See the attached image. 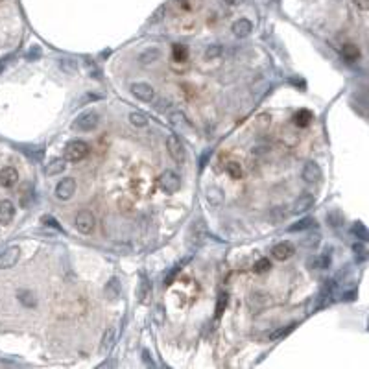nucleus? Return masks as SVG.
Returning <instances> with one entry per match:
<instances>
[{"label": "nucleus", "instance_id": "nucleus-20", "mask_svg": "<svg viewBox=\"0 0 369 369\" xmlns=\"http://www.w3.org/2000/svg\"><path fill=\"white\" fill-rule=\"evenodd\" d=\"M65 168H67V161H65V159H54L50 164H46V168H44V174H46V175H57V174H61Z\"/></svg>", "mask_w": 369, "mask_h": 369}, {"label": "nucleus", "instance_id": "nucleus-15", "mask_svg": "<svg viewBox=\"0 0 369 369\" xmlns=\"http://www.w3.org/2000/svg\"><path fill=\"white\" fill-rule=\"evenodd\" d=\"M253 32V24L247 19H238L235 24H233V34L237 37H247V35Z\"/></svg>", "mask_w": 369, "mask_h": 369}, {"label": "nucleus", "instance_id": "nucleus-14", "mask_svg": "<svg viewBox=\"0 0 369 369\" xmlns=\"http://www.w3.org/2000/svg\"><path fill=\"white\" fill-rule=\"evenodd\" d=\"M15 216V205L9 200H4V202H0V223L2 225H6V223H9L11 220H13Z\"/></svg>", "mask_w": 369, "mask_h": 369}, {"label": "nucleus", "instance_id": "nucleus-35", "mask_svg": "<svg viewBox=\"0 0 369 369\" xmlns=\"http://www.w3.org/2000/svg\"><path fill=\"white\" fill-rule=\"evenodd\" d=\"M327 220L332 227H340L341 223H343V216H341V212H338V210H332V212H328Z\"/></svg>", "mask_w": 369, "mask_h": 369}, {"label": "nucleus", "instance_id": "nucleus-29", "mask_svg": "<svg viewBox=\"0 0 369 369\" xmlns=\"http://www.w3.org/2000/svg\"><path fill=\"white\" fill-rule=\"evenodd\" d=\"M330 264V260H328V257H314L308 260V266L310 268H316V270H323V268H327V266Z\"/></svg>", "mask_w": 369, "mask_h": 369}, {"label": "nucleus", "instance_id": "nucleus-34", "mask_svg": "<svg viewBox=\"0 0 369 369\" xmlns=\"http://www.w3.org/2000/svg\"><path fill=\"white\" fill-rule=\"evenodd\" d=\"M351 233H353L356 238H360V240H368V229L364 227V223H355Z\"/></svg>", "mask_w": 369, "mask_h": 369}, {"label": "nucleus", "instance_id": "nucleus-44", "mask_svg": "<svg viewBox=\"0 0 369 369\" xmlns=\"http://www.w3.org/2000/svg\"><path fill=\"white\" fill-rule=\"evenodd\" d=\"M142 356H144V362H146V364H150V366H154V360H152V355H150L148 351H144V353H142Z\"/></svg>", "mask_w": 369, "mask_h": 369}, {"label": "nucleus", "instance_id": "nucleus-38", "mask_svg": "<svg viewBox=\"0 0 369 369\" xmlns=\"http://www.w3.org/2000/svg\"><path fill=\"white\" fill-rule=\"evenodd\" d=\"M220 54H222V46L220 44H212V46H209V48L205 50V59H214Z\"/></svg>", "mask_w": 369, "mask_h": 369}, {"label": "nucleus", "instance_id": "nucleus-21", "mask_svg": "<svg viewBox=\"0 0 369 369\" xmlns=\"http://www.w3.org/2000/svg\"><path fill=\"white\" fill-rule=\"evenodd\" d=\"M207 202H209V205H212V207H218V205H222L223 202V192L220 190V188H209L207 190Z\"/></svg>", "mask_w": 369, "mask_h": 369}, {"label": "nucleus", "instance_id": "nucleus-5", "mask_svg": "<svg viewBox=\"0 0 369 369\" xmlns=\"http://www.w3.org/2000/svg\"><path fill=\"white\" fill-rule=\"evenodd\" d=\"M94 214L91 210H80L76 214V229L83 235H89L94 229Z\"/></svg>", "mask_w": 369, "mask_h": 369}, {"label": "nucleus", "instance_id": "nucleus-45", "mask_svg": "<svg viewBox=\"0 0 369 369\" xmlns=\"http://www.w3.org/2000/svg\"><path fill=\"white\" fill-rule=\"evenodd\" d=\"M100 96H92V94H87V96L82 100V104H85V102H92V100H98Z\"/></svg>", "mask_w": 369, "mask_h": 369}, {"label": "nucleus", "instance_id": "nucleus-13", "mask_svg": "<svg viewBox=\"0 0 369 369\" xmlns=\"http://www.w3.org/2000/svg\"><path fill=\"white\" fill-rule=\"evenodd\" d=\"M168 120H170V124L174 125V127L181 129V131H190V129H192V127H190V124H188L187 117H185V113H181V111L170 113Z\"/></svg>", "mask_w": 369, "mask_h": 369}, {"label": "nucleus", "instance_id": "nucleus-16", "mask_svg": "<svg viewBox=\"0 0 369 369\" xmlns=\"http://www.w3.org/2000/svg\"><path fill=\"white\" fill-rule=\"evenodd\" d=\"M272 303V299H270V295H266V293H253L249 297V307L253 308V310H262L264 307H268Z\"/></svg>", "mask_w": 369, "mask_h": 369}, {"label": "nucleus", "instance_id": "nucleus-42", "mask_svg": "<svg viewBox=\"0 0 369 369\" xmlns=\"http://www.w3.org/2000/svg\"><path fill=\"white\" fill-rule=\"evenodd\" d=\"M225 301H227V295H225V293L220 295V299H218V307H216V318L222 316V308L225 307Z\"/></svg>", "mask_w": 369, "mask_h": 369}, {"label": "nucleus", "instance_id": "nucleus-23", "mask_svg": "<svg viewBox=\"0 0 369 369\" xmlns=\"http://www.w3.org/2000/svg\"><path fill=\"white\" fill-rule=\"evenodd\" d=\"M105 295L109 297V299H117L120 295V283L119 279H111L109 283H107V286H105Z\"/></svg>", "mask_w": 369, "mask_h": 369}, {"label": "nucleus", "instance_id": "nucleus-11", "mask_svg": "<svg viewBox=\"0 0 369 369\" xmlns=\"http://www.w3.org/2000/svg\"><path fill=\"white\" fill-rule=\"evenodd\" d=\"M303 179L307 183H318L321 179V168L314 161H308L303 168Z\"/></svg>", "mask_w": 369, "mask_h": 369}, {"label": "nucleus", "instance_id": "nucleus-39", "mask_svg": "<svg viewBox=\"0 0 369 369\" xmlns=\"http://www.w3.org/2000/svg\"><path fill=\"white\" fill-rule=\"evenodd\" d=\"M320 233H314V235H308L305 240H303V244L307 246V247H316V246L320 244Z\"/></svg>", "mask_w": 369, "mask_h": 369}, {"label": "nucleus", "instance_id": "nucleus-37", "mask_svg": "<svg viewBox=\"0 0 369 369\" xmlns=\"http://www.w3.org/2000/svg\"><path fill=\"white\" fill-rule=\"evenodd\" d=\"M59 67H61L63 70H67L69 74H76L78 72V65H76V61H72V59H63V61L59 63Z\"/></svg>", "mask_w": 369, "mask_h": 369}, {"label": "nucleus", "instance_id": "nucleus-40", "mask_svg": "<svg viewBox=\"0 0 369 369\" xmlns=\"http://www.w3.org/2000/svg\"><path fill=\"white\" fill-rule=\"evenodd\" d=\"M164 13H166V7H164V6L159 7V9H157V11L154 13V17L150 19V22H148V24H155V22H159L161 19H163V15H164Z\"/></svg>", "mask_w": 369, "mask_h": 369}, {"label": "nucleus", "instance_id": "nucleus-1", "mask_svg": "<svg viewBox=\"0 0 369 369\" xmlns=\"http://www.w3.org/2000/svg\"><path fill=\"white\" fill-rule=\"evenodd\" d=\"M87 154H89V144L83 140H72L65 146V161L78 163V161L85 159Z\"/></svg>", "mask_w": 369, "mask_h": 369}, {"label": "nucleus", "instance_id": "nucleus-3", "mask_svg": "<svg viewBox=\"0 0 369 369\" xmlns=\"http://www.w3.org/2000/svg\"><path fill=\"white\" fill-rule=\"evenodd\" d=\"M166 146H168V154H170V157H172L175 163H185L187 154H185V146H183V142L179 140V137L170 135L166 139Z\"/></svg>", "mask_w": 369, "mask_h": 369}, {"label": "nucleus", "instance_id": "nucleus-12", "mask_svg": "<svg viewBox=\"0 0 369 369\" xmlns=\"http://www.w3.org/2000/svg\"><path fill=\"white\" fill-rule=\"evenodd\" d=\"M293 253H295V247H293V244H290V242H281V244H277L272 249L273 258H277V260H288Z\"/></svg>", "mask_w": 369, "mask_h": 369}, {"label": "nucleus", "instance_id": "nucleus-25", "mask_svg": "<svg viewBox=\"0 0 369 369\" xmlns=\"http://www.w3.org/2000/svg\"><path fill=\"white\" fill-rule=\"evenodd\" d=\"M115 336H117V330H115V327L107 328L105 330L104 338H102V351H109V349L113 347V343H115Z\"/></svg>", "mask_w": 369, "mask_h": 369}, {"label": "nucleus", "instance_id": "nucleus-46", "mask_svg": "<svg viewBox=\"0 0 369 369\" xmlns=\"http://www.w3.org/2000/svg\"><path fill=\"white\" fill-rule=\"evenodd\" d=\"M229 4H242V0H227Z\"/></svg>", "mask_w": 369, "mask_h": 369}, {"label": "nucleus", "instance_id": "nucleus-47", "mask_svg": "<svg viewBox=\"0 0 369 369\" xmlns=\"http://www.w3.org/2000/svg\"><path fill=\"white\" fill-rule=\"evenodd\" d=\"M2 70H4V67H0V74H2Z\"/></svg>", "mask_w": 369, "mask_h": 369}, {"label": "nucleus", "instance_id": "nucleus-17", "mask_svg": "<svg viewBox=\"0 0 369 369\" xmlns=\"http://www.w3.org/2000/svg\"><path fill=\"white\" fill-rule=\"evenodd\" d=\"M292 120L297 127H307V125H310V122L314 120V115L310 111H307V109H301V111H297L295 115H293Z\"/></svg>", "mask_w": 369, "mask_h": 369}, {"label": "nucleus", "instance_id": "nucleus-26", "mask_svg": "<svg viewBox=\"0 0 369 369\" xmlns=\"http://www.w3.org/2000/svg\"><path fill=\"white\" fill-rule=\"evenodd\" d=\"M314 223H316V220L314 218H303V220H299L297 223H293V225H290L288 227V231L290 233H295V231H305V229H310Z\"/></svg>", "mask_w": 369, "mask_h": 369}, {"label": "nucleus", "instance_id": "nucleus-8", "mask_svg": "<svg viewBox=\"0 0 369 369\" xmlns=\"http://www.w3.org/2000/svg\"><path fill=\"white\" fill-rule=\"evenodd\" d=\"M19 257H21V249H19V247H15V246L7 247V249L0 255V268L7 270V268L15 266L17 260H19Z\"/></svg>", "mask_w": 369, "mask_h": 369}, {"label": "nucleus", "instance_id": "nucleus-36", "mask_svg": "<svg viewBox=\"0 0 369 369\" xmlns=\"http://www.w3.org/2000/svg\"><path fill=\"white\" fill-rule=\"evenodd\" d=\"M270 268H272V262L268 258H260V260H257V264H255V273H266L270 272Z\"/></svg>", "mask_w": 369, "mask_h": 369}, {"label": "nucleus", "instance_id": "nucleus-33", "mask_svg": "<svg viewBox=\"0 0 369 369\" xmlns=\"http://www.w3.org/2000/svg\"><path fill=\"white\" fill-rule=\"evenodd\" d=\"M293 327H295V323H292V325H288V327H285V328H279V330H275V332L270 336V340L277 341V340H281V338H285V336H288L290 332H292Z\"/></svg>", "mask_w": 369, "mask_h": 369}, {"label": "nucleus", "instance_id": "nucleus-9", "mask_svg": "<svg viewBox=\"0 0 369 369\" xmlns=\"http://www.w3.org/2000/svg\"><path fill=\"white\" fill-rule=\"evenodd\" d=\"M131 92L139 98V100H142V102H152V100H154V96H155L154 87H152V85H148V83H133L131 85Z\"/></svg>", "mask_w": 369, "mask_h": 369}, {"label": "nucleus", "instance_id": "nucleus-22", "mask_svg": "<svg viewBox=\"0 0 369 369\" xmlns=\"http://www.w3.org/2000/svg\"><path fill=\"white\" fill-rule=\"evenodd\" d=\"M161 57V52L157 48H150V50H146V52H142L140 54V63L142 65H152V63H155L157 59Z\"/></svg>", "mask_w": 369, "mask_h": 369}, {"label": "nucleus", "instance_id": "nucleus-24", "mask_svg": "<svg viewBox=\"0 0 369 369\" xmlns=\"http://www.w3.org/2000/svg\"><path fill=\"white\" fill-rule=\"evenodd\" d=\"M17 297H19V301H21L22 305H26V307H35L37 305V299H35V295L30 290H19L17 292Z\"/></svg>", "mask_w": 369, "mask_h": 369}, {"label": "nucleus", "instance_id": "nucleus-31", "mask_svg": "<svg viewBox=\"0 0 369 369\" xmlns=\"http://www.w3.org/2000/svg\"><path fill=\"white\" fill-rule=\"evenodd\" d=\"M270 122H272V117L270 115H258L257 119V124H255V127H257L258 131H266L268 127H270Z\"/></svg>", "mask_w": 369, "mask_h": 369}, {"label": "nucleus", "instance_id": "nucleus-4", "mask_svg": "<svg viewBox=\"0 0 369 369\" xmlns=\"http://www.w3.org/2000/svg\"><path fill=\"white\" fill-rule=\"evenodd\" d=\"M96 125H98V115L94 111H87L78 117L76 122L72 124V127H74V129H80V131H91Z\"/></svg>", "mask_w": 369, "mask_h": 369}, {"label": "nucleus", "instance_id": "nucleus-27", "mask_svg": "<svg viewBox=\"0 0 369 369\" xmlns=\"http://www.w3.org/2000/svg\"><path fill=\"white\" fill-rule=\"evenodd\" d=\"M150 293H152V285L148 283L146 279H142L139 285V301L140 303H146L148 297H150Z\"/></svg>", "mask_w": 369, "mask_h": 369}, {"label": "nucleus", "instance_id": "nucleus-6", "mask_svg": "<svg viewBox=\"0 0 369 369\" xmlns=\"http://www.w3.org/2000/svg\"><path fill=\"white\" fill-rule=\"evenodd\" d=\"M74 192H76V181L72 177H65V179H61V181L57 183L56 196L59 200H70Z\"/></svg>", "mask_w": 369, "mask_h": 369}, {"label": "nucleus", "instance_id": "nucleus-32", "mask_svg": "<svg viewBox=\"0 0 369 369\" xmlns=\"http://www.w3.org/2000/svg\"><path fill=\"white\" fill-rule=\"evenodd\" d=\"M129 122H131L133 125H137V127H144V125L148 124V119L142 113H131V115H129Z\"/></svg>", "mask_w": 369, "mask_h": 369}, {"label": "nucleus", "instance_id": "nucleus-7", "mask_svg": "<svg viewBox=\"0 0 369 369\" xmlns=\"http://www.w3.org/2000/svg\"><path fill=\"white\" fill-rule=\"evenodd\" d=\"M314 203H316V198H314L310 192H303V194L295 200V203H293V212H295V214L307 212V210H310L314 207Z\"/></svg>", "mask_w": 369, "mask_h": 369}, {"label": "nucleus", "instance_id": "nucleus-2", "mask_svg": "<svg viewBox=\"0 0 369 369\" xmlns=\"http://www.w3.org/2000/svg\"><path fill=\"white\" fill-rule=\"evenodd\" d=\"M159 185H161V188H163L164 192H168V194H174V192H177V190H179V187H181V179H179V175L175 174V172H172V170H166V172H163V174H161Z\"/></svg>", "mask_w": 369, "mask_h": 369}, {"label": "nucleus", "instance_id": "nucleus-28", "mask_svg": "<svg viewBox=\"0 0 369 369\" xmlns=\"http://www.w3.org/2000/svg\"><path fill=\"white\" fill-rule=\"evenodd\" d=\"M225 172L233 177V179H240L242 177V166L238 164V163H235V161H231V163H227V166H225Z\"/></svg>", "mask_w": 369, "mask_h": 369}, {"label": "nucleus", "instance_id": "nucleus-18", "mask_svg": "<svg viewBox=\"0 0 369 369\" xmlns=\"http://www.w3.org/2000/svg\"><path fill=\"white\" fill-rule=\"evenodd\" d=\"M341 56H343V59L349 63L356 61L358 57H360V50H358V46L356 44H353V42H347L343 48H341Z\"/></svg>", "mask_w": 369, "mask_h": 369}, {"label": "nucleus", "instance_id": "nucleus-30", "mask_svg": "<svg viewBox=\"0 0 369 369\" xmlns=\"http://www.w3.org/2000/svg\"><path fill=\"white\" fill-rule=\"evenodd\" d=\"M174 59L175 61H185L188 57V48L185 44H174Z\"/></svg>", "mask_w": 369, "mask_h": 369}, {"label": "nucleus", "instance_id": "nucleus-43", "mask_svg": "<svg viewBox=\"0 0 369 369\" xmlns=\"http://www.w3.org/2000/svg\"><path fill=\"white\" fill-rule=\"evenodd\" d=\"M356 7H360L362 11H368L369 9V0H353Z\"/></svg>", "mask_w": 369, "mask_h": 369}, {"label": "nucleus", "instance_id": "nucleus-19", "mask_svg": "<svg viewBox=\"0 0 369 369\" xmlns=\"http://www.w3.org/2000/svg\"><path fill=\"white\" fill-rule=\"evenodd\" d=\"M190 231H192V237H194L192 240H194V244H196V246L202 244L203 240H205V238L209 237V233H207V229H205V225H203V222L194 223V225H192V229H190Z\"/></svg>", "mask_w": 369, "mask_h": 369}, {"label": "nucleus", "instance_id": "nucleus-10", "mask_svg": "<svg viewBox=\"0 0 369 369\" xmlns=\"http://www.w3.org/2000/svg\"><path fill=\"white\" fill-rule=\"evenodd\" d=\"M17 181H19V174H17V170L11 166H6L0 170V185L4 188H11L17 185Z\"/></svg>", "mask_w": 369, "mask_h": 369}, {"label": "nucleus", "instance_id": "nucleus-41", "mask_svg": "<svg viewBox=\"0 0 369 369\" xmlns=\"http://www.w3.org/2000/svg\"><path fill=\"white\" fill-rule=\"evenodd\" d=\"M353 249H355V253L358 255V260H360V262H362V260H366V247H364L362 244H355V247H353Z\"/></svg>", "mask_w": 369, "mask_h": 369}]
</instances>
